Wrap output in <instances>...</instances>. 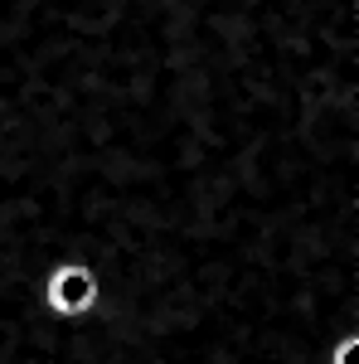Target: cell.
Segmentation results:
<instances>
[{"instance_id":"1","label":"cell","mask_w":359,"mask_h":364,"mask_svg":"<svg viewBox=\"0 0 359 364\" xmlns=\"http://www.w3.org/2000/svg\"><path fill=\"white\" fill-rule=\"evenodd\" d=\"M39 306L49 321H83L102 306V272L73 257V252H58L54 262L39 272Z\"/></svg>"},{"instance_id":"2","label":"cell","mask_w":359,"mask_h":364,"mask_svg":"<svg viewBox=\"0 0 359 364\" xmlns=\"http://www.w3.org/2000/svg\"><path fill=\"white\" fill-rule=\"evenodd\" d=\"M326 364H359V326L331 336V345H326Z\"/></svg>"}]
</instances>
